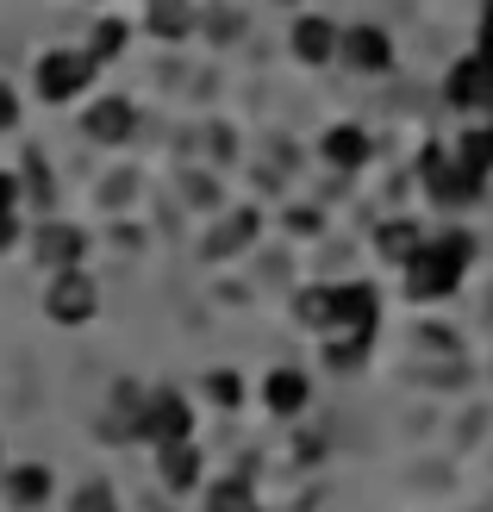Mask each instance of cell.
<instances>
[{"mask_svg": "<svg viewBox=\"0 0 493 512\" xmlns=\"http://www.w3.org/2000/svg\"><path fill=\"white\" fill-rule=\"evenodd\" d=\"M469 263H475V238H469V232H444L437 244H425V250L406 263V288H412V300H450Z\"/></svg>", "mask_w": 493, "mask_h": 512, "instance_id": "1", "label": "cell"}, {"mask_svg": "<svg viewBox=\"0 0 493 512\" xmlns=\"http://www.w3.org/2000/svg\"><path fill=\"white\" fill-rule=\"evenodd\" d=\"M94 75H100V57H94V50L63 44V50H44V57H38L32 88H38L44 107H69V100H82V94L94 88Z\"/></svg>", "mask_w": 493, "mask_h": 512, "instance_id": "2", "label": "cell"}, {"mask_svg": "<svg viewBox=\"0 0 493 512\" xmlns=\"http://www.w3.org/2000/svg\"><path fill=\"white\" fill-rule=\"evenodd\" d=\"M100 313V288L88 269H57L44 288V319L50 325H88Z\"/></svg>", "mask_w": 493, "mask_h": 512, "instance_id": "3", "label": "cell"}, {"mask_svg": "<svg viewBox=\"0 0 493 512\" xmlns=\"http://www.w3.org/2000/svg\"><path fill=\"white\" fill-rule=\"evenodd\" d=\"M138 438L144 444H181V438H194V413H188V400H181L175 388H157V394H144V419H138Z\"/></svg>", "mask_w": 493, "mask_h": 512, "instance_id": "4", "label": "cell"}, {"mask_svg": "<svg viewBox=\"0 0 493 512\" xmlns=\"http://www.w3.org/2000/svg\"><path fill=\"white\" fill-rule=\"evenodd\" d=\"M419 175H425L431 200H444V207H469L475 188H481V175H469V169L450 157V150H425V157H419Z\"/></svg>", "mask_w": 493, "mask_h": 512, "instance_id": "5", "label": "cell"}, {"mask_svg": "<svg viewBox=\"0 0 493 512\" xmlns=\"http://www.w3.org/2000/svg\"><path fill=\"white\" fill-rule=\"evenodd\" d=\"M32 256L57 275V269H82V256H88V232L82 225H63V219H44L38 232H32Z\"/></svg>", "mask_w": 493, "mask_h": 512, "instance_id": "6", "label": "cell"}, {"mask_svg": "<svg viewBox=\"0 0 493 512\" xmlns=\"http://www.w3.org/2000/svg\"><path fill=\"white\" fill-rule=\"evenodd\" d=\"M331 338H356V344L375 338V288H369V281H350V288H337Z\"/></svg>", "mask_w": 493, "mask_h": 512, "instance_id": "7", "label": "cell"}, {"mask_svg": "<svg viewBox=\"0 0 493 512\" xmlns=\"http://www.w3.org/2000/svg\"><path fill=\"white\" fill-rule=\"evenodd\" d=\"M82 132H88L94 144H125V138L138 132V107H132L125 94H100L94 107L82 113Z\"/></svg>", "mask_w": 493, "mask_h": 512, "instance_id": "8", "label": "cell"}, {"mask_svg": "<svg viewBox=\"0 0 493 512\" xmlns=\"http://www.w3.org/2000/svg\"><path fill=\"white\" fill-rule=\"evenodd\" d=\"M487 94H493V57H462L450 69V82H444V100L450 107H487Z\"/></svg>", "mask_w": 493, "mask_h": 512, "instance_id": "9", "label": "cell"}, {"mask_svg": "<svg viewBox=\"0 0 493 512\" xmlns=\"http://www.w3.org/2000/svg\"><path fill=\"white\" fill-rule=\"evenodd\" d=\"M288 44H294V57L300 63H331L337 50H344V32H337L331 19H319V13H306V19H294V32H288Z\"/></svg>", "mask_w": 493, "mask_h": 512, "instance_id": "10", "label": "cell"}, {"mask_svg": "<svg viewBox=\"0 0 493 512\" xmlns=\"http://www.w3.org/2000/svg\"><path fill=\"white\" fill-rule=\"evenodd\" d=\"M337 57L356 63V69H369V75H381L387 63H394V44H387L381 25H350V32H344V50H337Z\"/></svg>", "mask_w": 493, "mask_h": 512, "instance_id": "11", "label": "cell"}, {"mask_svg": "<svg viewBox=\"0 0 493 512\" xmlns=\"http://www.w3.org/2000/svg\"><path fill=\"white\" fill-rule=\"evenodd\" d=\"M0 481H7V500H13V506H25V512H38L50 494H57V475H50L44 463H13Z\"/></svg>", "mask_w": 493, "mask_h": 512, "instance_id": "12", "label": "cell"}, {"mask_svg": "<svg viewBox=\"0 0 493 512\" xmlns=\"http://www.w3.org/2000/svg\"><path fill=\"white\" fill-rule=\"evenodd\" d=\"M157 469H163V488H175V494H188L194 481H200V450L181 438V444H163L157 450Z\"/></svg>", "mask_w": 493, "mask_h": 512, "instance_id": "13", "label": "cell"}, {"mask_svg": "<svg viewBox=\"0 0 493 512\" xmlns=\"http://www.w3.org/2000/svg\"><path fill=\"white\" fill-rule=\"evenodd\" d=\"M325 163L331 169H362L369 163V132H362V125H331L325 132Z\"/></svg>", "mask_w": 493, "mask_h": 512, "instance_id": "14", "label": "cell"}, {"mask_svg": "<svg viewBox=\"0 0 493 512\" xmlns=\"http://www.w3.org/2000/svg\"><path fill=\"white\" fill-rule=\"evenodd\" d=\"M375 250L387 256V263H412V256L425 250V232L412 219H394V225H381V232H375Z\"/></svg>", "mask_w": 493, "mask_h": 512, "instance_id": "15", "label": "cell"}, {"mask_svg": "<svg viewBox=\"0 0 493 512\" xmlns=\"http://www.w3.org/2000/svg\"><path fill=\"white\" fill-rule=\"evenodd\" d=\"M19 200H25V188H19V169H0V250H13L19 244Z\"/></svg>", "mask_w": 493, "mask_h": 512, "instance_id": "16", "label": "cell"}, {"mask_svg": "<svg viewBox=\"0 0 493 512\" xmlns=\"http://www.w3.org/2000/svg\"><path fill=\"white\" fill-rule=\"evenodd\" d=\"M456 163L487 182V175H493V125H475V132H462V138H456Z\"/></svg>", "mask_w": 493, "mask_h": 512, "instance_id": "17", "label": "cell"}, {"mask_svg": "<svg viewBox=\"0 0 493 512\" xmlns=\"http://www.w3.org/2000/svg\"><path fill=\"white\" fill-rule=\"evenodd\" d=\"M263 394H269V413H300L306 406V375L300 369H275Z\"/></svg>", "mask_w": 493, "mask_h": 512, "instance_id": "18", "label": "cell"}, {"mask_svg": "<svg viewBox=\"0 0 493 512\" xmlns=\"http://www.w3.org/2000/svg\"><path fill=\"white\" fill-rule=\"evenodd\" d=\"M250 238H256V213H238V219L219 225V238L206 244V256H231V250H244Z\"/></svg>", "mask_w": 493, "mask_h": 512, "instance_id": "19", "label": "cell"}, {"mask_svg": "<svg viewBox=\"0 0 493 512\" xmlns=\"http://www.w3.org/2000/svg\"><path fill=\"white\" fill-rule=\"evenodd\" d=\"M188 7H181V0H157V7H150V32L157 38H188Z\"/></svg>", "mask_w": 493, "mask_h": 512, "instance_id": "20", "label": "cell"}, {"mask_svg": "<svg viewBox=\"0 0 493 512\" xmlns=\"http://www.w3.org/2000/svg\"><path fill=\"white\" fill-rule=\"evenodd\" d=\"M69 512H119V500H113L107 481H82V488L69 494Z\"/></svg>", "mask_w": 493, "mask_h": 512, "instance_id": "21", "label": "cell"}, {"mask_svg": "<svg viewBox=\"0 0 493 512\" xmlns=\"http://www.w3.org/2000/svg\"><path fill=\"white\" fill-rule=\"evenodd\" d=\"M125 38H132V25H125V19H100V25H94V57H100V63L119 57Z\"/></svg>", "mask_w": 493, "mask_h": 512, "instance_id": "22", "label": "cell"}, {"mask_svg": "<svg viewBox=\"0 0 493 512\" xmlns=\"http://www.w3.org/2000/svg\"><path fill=\"white\" fill-rule=\"evenodd\" d=\"M331 313H337V294H331V288H306V294H300V319H306V325H325V331H331Z\"/></svg>", "mask_w": 493, "mask_h": 512, "instance_id": "23", "label": "cell"}, {"mask_svg": "<svg viewBox=\"0 0 493 512\" xmlns=\"http://www.w3.org/2000/svg\"><path fill=\"white\" fill-rule=\"evenodd\" d=\"M213 512H256V500H250L244 481H219V488H213Z\"/></svg>", "mask_w": 493, "mask_h": 512, "instance_id": "24", "label": "cell"}, {"mask_svg": "<svg viewBox=\"0 0 493 512\" xmlns=\"http://www.w3.org/2000/svg\"><path fill=\"white\" fill-rule=\"evenodd\" d=\"M206 394H213V406H238L244 400V381L231 375V369H213V375H206Z\"/></svg>", "mask_w": 493, "mask_h": 512, "instance_id": "25", "label": "cell"}, {"mask_svg": "<svg viewBox=\"0 0 493 512\" xmlns=\"http://www.w3.org/2000/svg\"><path fill=\"white\" fill-rule=\"evenodd\" d=\"M19 188H32V200H38V207H50V169H44V157H38V150L25 157V175H19Z\"/></svg>", "mask_w": 493, "mask_h": 512, "instance_id": "26", "label": "cell"}, {"mask_svg": "<svg viewBox=\"0 0 493 512\" xmlns=\"http://www.w3.org/2000/svg\"><path fill=\"white\" fill-rule=\"evenodd\" d=\"M7 132H19V94H13V82H0V138Z\"/></svg>", "mask_w": 493, "mask_h": 512, "instance_id": "27", "label": "cell"}, {"mask_svg": "<svg viewBox=\"0 0 493 512\" xmlns=\"http://www.w3.org/2000/svg\"><path fill=\"white\" fill-rule=\"evenodd\" d=\"M481 57H493V0H481Z\"/></svg>", "mask_w": 493, "mask_h": 512, "instance_id": "28", "label": "cell"}, {"mask_svg": "<svg viewBox=\"0 0 493 512\" xmlns=\"http://www.w3.org/2000/svg\"><path fill=\"white\" fill-rule=\"evenodd\" d=\"M281 7H288V0H281Z\"/></svg>", "mask_w": 493, "mask_h": 512, "instance_id": "29", "label": "cell"}]
</instances>
